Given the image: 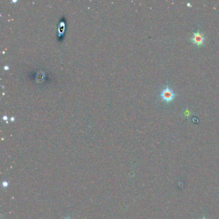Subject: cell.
<instances>
[{"instance_id":"277c9868","label":"cell","mask_w":219,"mask_h":219,"mask_svg":"<svg viewBox=\"0 0 219 219\" xmlns=\"http://www.w3.org/2000/svg\"><path fill=\"white\" fill-rule=\"evenodd\" d=\"M199 219H208V218H207L206 217H205V216H202V217H201L200 218H199Z\"/></svg>"},{"instance_id":"7a4b0ae2","label":"cell","mask_w":219,"mask_h":219,"mask_svg":"<svg viewBox=\"0 0 219 219\" xmlns=\"http://www.w3.org/2000/svg\"><path fill=\"white\" fill-rule=\"evenodd\" d=\"M205 39L206 38L204 34L199 31H197L193 33V36L191 37V41L193 43L197 44V46H202L205 43Z\"/></svg>"},{"instance_id":"3957f363","label":"cell","mask_w":219,"mask_h":219,"mask_svg":"<svg viewBox=\"0 0 219 219\" xmlns=\"http://www.w3.org/2000/svg\"><path fill=\"white\" fill-rule=\"evenodd\" d=\"M8 185H9L8 182L7 181H4L2 182V186H3V188H7V187L8 186Z\"/></svg>"},{"instance_id":"6da1fadb","label":"cell","mask_w":219,"mask_h":219,"mask_svg":"<svg viewBox=\"0 0 219 219\" xmlns=\"http://www.w3.org/2000/svg\"><path fill=\"white\" fill-rule=\"evenodd\" d=\"M160 97L166 102H170L176 97V94L172 89L168 86H166L161 91L160 93Z\"/></svg>"},{"instance_id":"5b68a950","label":"cell","mask_w":219,"mask_h":219,"mask_svg":"<svg viewBox=\"0 0 219 219\" xmlns=\"http://www.w3.org/2000/svg\"><path fill=\"white\" fill-rule=\"evenodd\" d=\"M64 219H72V218H71L70 217H66V218H65Z\"/></svg>"}]
</instances>
